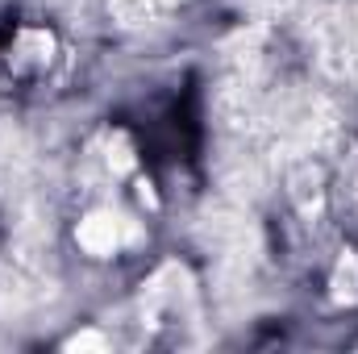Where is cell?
<instances>
[{
	"instance_id": "obj_1",
	"label": "cell",
	"mask_w": 358,
	"mask_h": 354,
	"mask_svg": "<svg viewBox=\"0 0 358 354\" xmlns=\"http://www.w3.org/2000/svg\"><path fill=\"white\" fill-rule=\"evenodd\" d=\"M196 317V288L179 263H167L142 292V321L150 325H171Z\"/></svg>"
},
{
	"instance_id": "obj_2",
	"label": "cell",
	"mask_w": 358,
	"mask_h": 354,
	"mask_svg": "<svg viewBox=\"0 0 358 354\" xmlns=\"http://www.w3.org/2000/svg\"><path fill=\"white\" fill-rule=\"evenodd\" d=\"M80 246L96 255V259H108V255H117L129 238H134V229H129V221L121 217V213H113V208H96L88 213L84 221H80Z\"/></svg>"
},
{
	"instance_id": "obj_3",
	"label": "cell",
	"mask_w": 358,
	"mask_h": 354,
	"mask_svg": "<svg viewBox=\"0 0 358 354\" xmlns=\"http://www.w3.org/2000/svg\"><path fill=\"white\" fill-rule=\"evenodd\" d=\"M334 300L338 304H355L358 300V255H342V263L334 271Z\"/></svg>"
}]
</instances>
